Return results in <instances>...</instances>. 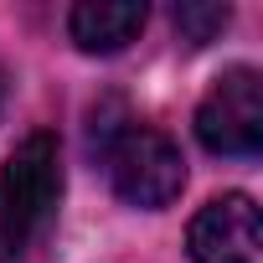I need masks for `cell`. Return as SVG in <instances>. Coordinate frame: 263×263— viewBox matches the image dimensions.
<instances>
[{
  "label": "cell",
  "mask_w": 263,
  "mask_h": 263,
  "mask_svg": "<svg viewBox=\"0 0 263 263\" xmlns=\"http://www.w3.org/2000/svg\"><path fill=\"white\" fill-rule=\"evenodd\" d=\"M114 196L124 206H140V212H165L181 191H186V160L176 150L171 135L129 119L119 103L93 108V135H88Z\"/></svg>",
  "instance_id": "6da1fadb"
},
{
  "label": "cell",
  "mask_w": 263,
  "mask_h": 263,
  "mask_svg": "<svg viewBox=\"0 0 263 263\" xmlns=\"http://www.w3.org/2000/svg\"><path fill=\"white\" fill-rule=\"evenodd\" d=\"M57 201H62V145L52 129H36L0 171V263H21V253L47 232Z\"/></svg>",
  "instance_id": "7a4b0ae2"
},
{
  "label": "cell",
  "mask_w": 263,
  "mask_h": 263,
  "mask_svg": "<svg viewBox=\"0 0 263 263\" xmlns=\"http://www.w3.org/2000/svg\"><path fill=\"white\" fill-rule=\"evenodd\" d=\"M196 140L212 150V155H232V160H248L263 150V78L258 67H227L201 108H196Z\"/></svg>",
  "instance_id": "3957f363"
},
{
  "label": "cell",
  "mask_w": 263,
  "mask_h": 263,
  "mask_svg": "<svg viewBox=\"0 0 263 263\" xmlns=\"http://www.w3.org/2000/svg\"><path fill=\"white\" fill-rule=\"evenodd\" d=\"M186 253L191 263H263V227L253 196H212L186 227Z\"/></svg>",
  "instance_id": "277c9868"
},
{
  "label": "cell",
  "mask_w": 263,
  "mask_h": 263,
  "mask_svg": "<svg viewBox=\"0 0 263 263\" xmlns=\"http://www.w3.org/2000/svg\"><path fill=\"white\" fill-rule=\"evenodd\" d=\"M145 21H150L145 0H83L67 11V36L88 57H114L145 31Z\"/></svg>",
  "instance_id": "5b68a950"
},
{
  "label": "cell",
  "mask_w": 263,
  "mask_h": 263,
  "mask_svg": "<svg viewBox=\"0 0 263 263\" xmlns=\"http://www.w3.org/2000/svg\"><path fill=\"white\" fill-rule=\"evenodd\" d=\"M232 21L227 6H212V0H186V6H176V36L186 47H206L212 36H222Z\"/></svg>",
  "instance_id": "8992f818"
},
{
  "label": "cell",
  "mask_w": 263,
  "mask_h": 263,
  "mask_svg": "<svg viewBox=\"0 0 263 263\" xmlns=\"http://www.w3.org/2000/svg\"><path fill=\"white\" fill-rule=\"evenodd\" d=\"M6 93H11V72L0 67V114H6Z\"/></svg>",
  "instance_id": "52a82bcc"
}]
</instances>
